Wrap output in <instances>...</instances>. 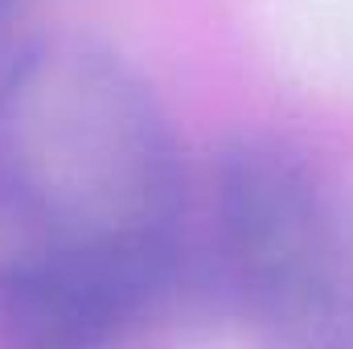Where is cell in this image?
Listing matches in <instances>:
<instances>
[{
	"label": "cell",
	"mask_w": 353,
	"mask_h": 349,
	"mask_svg": "<svg viewBox=\"0 0 353 349\" xmlns=\"http://www.w3.org/2000/svg\"><path fill=\"white\" fill-rule=\"evenodd\" d=\"M25 4H29V0H0V29H4V21H8V17H17Z\"/></svg>",
	"instance_id": "3957f363"
},
{
	"label": "cell",
	"mask_w": 353,
	"mask_h": 349,
	"mask_svg": "<svg viewBox=\"0 0 353 349\" xmlns=\"http://www.w3.org/2000/svg\"><path fill=\"white\" fill-rule=\"evenodd\" d=\"M193 218L173 119L87 37L0 66V337L99 346L169 292Z\"/></svg>",
	"instance_id": "6da1fadb"
},
{
	"label": "cell",
	"mask_w": 353,
	"mask_h": 349,
	"mask_svg": "<svg viewBox=\"0 0 353 349\" xmlns=\"http://www.w3.org/2000/svg\"><path fill=\"white\" fill-rule=\"evenodd\" d=\"M205 255L267 337L353 349V193L304 144L243 136L214 161Z\"/></svg>",
	"instance_id": "7a4b0ae2"
}]
</instances>
